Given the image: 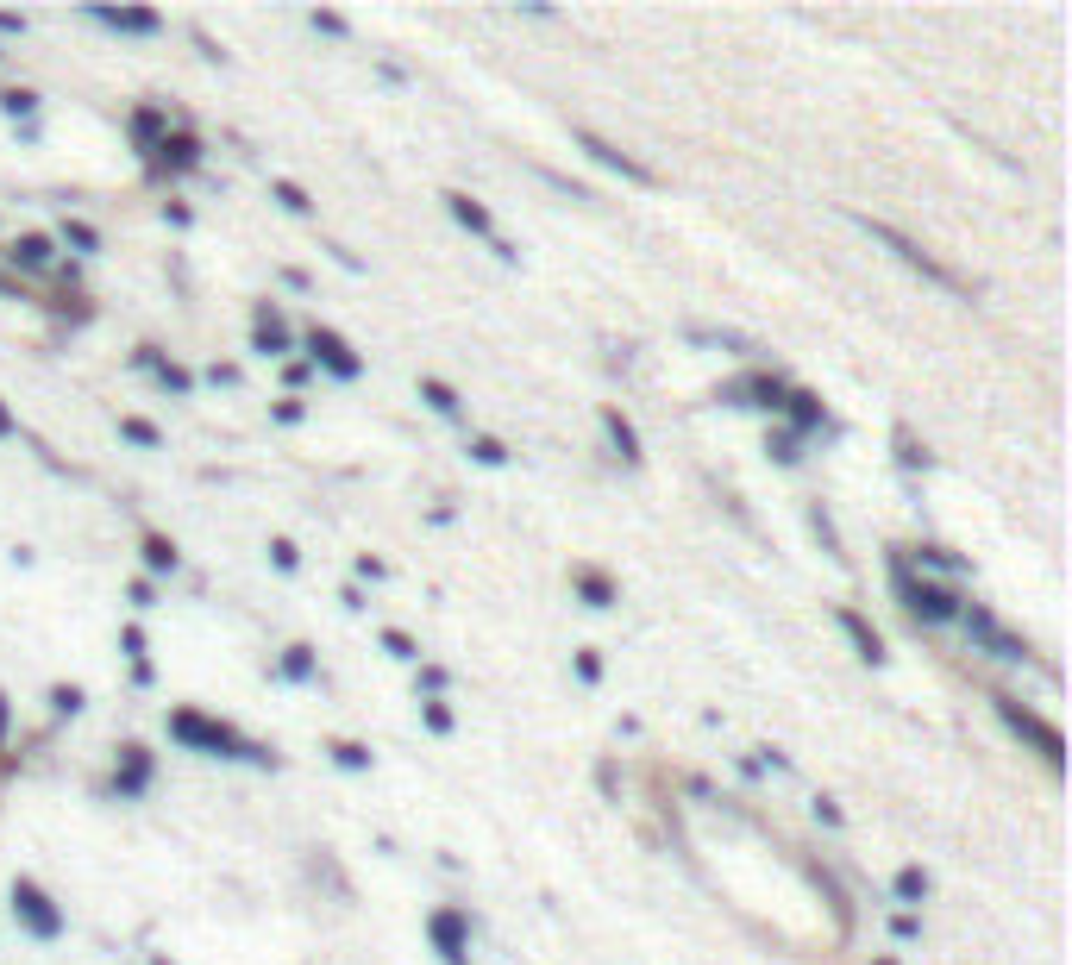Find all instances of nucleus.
I'll return each mask as SVG.
<instances>
[{"mask_svg":"<svg viewBox=\"0 0 1072 965\" xmlns=\"http://www.w3.org/2000/svg\"><path fill=\"white\" fill-rule=\"evenodd\" d=\"M170 740L189 746V752H207V759H258V765H270L264 746H251L232 721H214L201 709H170Z\"/></svg>","mask_w":1072,"mask_h":965,"instance_id":"1","label":"nucleus"},{"mask_svg":"<svg viewBox=\"0 0 1072 965\" xmlns=\"http://www.w3.org/2000/svg\"><path fill=\"white\" fill-rule=\"evenodd\" d=\"M853 220H859V226H866V232H872V239H878L884 251H891V257H897V264H910V270H922L928 282H935V289H947V295H960V301H972V282H966L960 270H953V264H941V257H935V251H928V245H916V239H910V232H897L891 220H872V214H853Z\"/></svg>","mask_w":1072,"mask_h":965,"instance_id":"2","label":"nucleus"},{"mask_svg":"<svg viewBox=\"0 0 1072 965\" xmlns=\"http://www.w3.org/2000/svg\"><path fill=\"white\" fill-rule=\"evenodd\" d=\"M891 583H897V596H903V608H910L916 621H928V627H947V621H960V596L947 590V583H928V577H916L910 571V558L903 552H891Z\"/></svg>","mask_w":1072,"mask_h":965,"instance_id":"3","label":"nucleus"},{"mask_svg":"<svg viewBox=\"0 0 1072 965\" xmlns=\"http://www.w3.org/2000/svg\"><path fill=\"white\" fill-rule=\"evenodd\" d=\"M7 903H13V922H19V928H26L32 940H57V934L69 928V922H63V909H57V897H51V890H44L38 878H26V872H19V878H13V890H7Z\"/></svg>","mask_w":1072,"mask_h":965,"instance_id":"4","label":"nucleus"},{"mask_svg":"<svg viewBox=\"0 0 1072 965\" xmlns=\"http://www.w3.org/2000/svg\"><path fill=\"white\" fill-rule=\"evenodd\" d=\"M991 702H997V715H1004L1010 734H1016V740H1029V746L1041 752V759L1060 771V759H1066V752H1060V727H1054V721H1041L1035 709H1022L1016 696H991Z\"/></svg>","mask_w":1072,"mask_h":965,"instance_id":"5","label":"nucleus"},{"mask_svg":"<svg viewBox=\"0 0 1072 965\" xmlns=\"http://www.w3.org/2000/svg\"><path fill=\"white\" fill-rule=\"evenodd\" d=\"M784 395H790V383H784L778 370H747V376H734V383H721V389H715V402L778 414V408H784Z\"/></svg>","mask_w":1072,"mask_h":965,"instance_id":"6","label":"nucleus"},{"mask_svg":"<svg viewBox=\"0 0 1072 965\" xmlns=\"http://www.w3.org/2000/svg\"><path fill=\"white\" fill-rule=\"evenodd\" d=\"M571 138H577V151H590L602 170H615V176H627V182H640V188H652L659 182V170L652 163H640L634 151H621L615 138H602V132H590V126H571Z\"/></svg>","mask_w":1072,"mask_h":965,"instance_id":"7","label":"nucleus"},{"mask_svg":"<svg viewBox=\"0 0 1072 965\" xmlns=\"http://www.w3.org/2000/svg\"><path fill=\"white\" fill-rule=\"evenodd\" d=\"M308 358H314L326 376H339V383H358V376H364V358L352 351V339H345V333H333V326H308Z\"/></svg>","mask_w":1072,"mask_h":965,"instance_id":"8","label":"nucleus"},{"mask_svg":"<svg viewBox=\"0 0 1072 965\" xmlns=\"http://www.w3.org/2000/svg\"><path fill=\"white\" fill-rule=\"evenodd\" d=\"M427 940L439 947V959H446V965H464V953H471V915L452 909V903L433 909V915H427Z\"/></svg>","mask_w":1072,"mask_h":965,"instance_id":"9","label":"nucleus"},{"mask_svg":"<svg viewBox=\"0 0 1072 965\" xmlns=\"http://www.w3.org/2000/svg\"><path fill=\"white\" fill-rule=\"evenodd\" d=\"M151 771H157L151 746L126 740V746H120V759H113V790H120V796H145V790H151Z\"/></svg>","mask_w":1072,"mask_h":965,"instance_id":"10","label":"nucleus"},{"mask_svg":"<svg viewBox=\"0 0 1072 965\" xmlns=\"http://www.w3.org/2000/svg\"><path fill=\"white\" fill-rule=\"evenodd\" d=\"M151 157H157L163 176H189V170H201V138L195 132H163V145Z\"/></svg>","mask_w":1072,"mask_h":965,"instance_id":"11","label":"nucleus"},{"mask_svg":"<svg viewBox=\"0 0 1072 965\" xmlns=\"http://www.w3.org/2000/svg\"><path fill=\"white\" fill-rule=\"evenodd\" d=\"M251 345H258L264 358H283L289 351V326H283V308H276V301H258V308H251Z\"/></svg>","mask_w":1072,"mask_h":965,"instance_id":"12","label":"nucleus"},{"mask_svg":"<svg viewBox=\"0 0 1072 965\" xmlns=\"http://www.w3.org/2000/svg\"><path fill=\"white\" fill-rule=\"evenodd\" d=\"M95 19L107 32H132V38H157L163 32V13H151V7H95Z\"/></svg>","mask_w":1072,"mask_h":965,"instance_id":"13","label":"nucleus"},{"mask_svg":"<svg viewBox=\"0 0 1072 965\" xmlns=\"http://www.w3.org/2000/svg\"><path fill=\"white\" fill-rule=\"evenodd\" d=\"M571 590L584 596V608H615V596H621L602 564H571Z\"/></svg>","mask_w":1072,"mask_h":965,"instance_id":"14","label":"nucleus"},{"mask_svg":"<svg viewBox=\"0 0 1072 965\" xmlns=\"http://www.w3.org/2000/svg\"><path fill=\"white\" fill-rule=\"evenodd\" d=\"M778 414L790 420V427H784L790 439H797V433H815V427H822V420H828V408H822V395H809V389H790Z\"/></svg>","mask_w":1072,"mask_h":965,"instance_id":"15","label":"nucleus"},{"mask_svg":"<svg viewBox=\"0 0 1072 965\" xmlns=\"http://www.w3.org/2000/svg\"><path fill=\"white\" fill-rule=\"evenodd\" d=\"M132 364H138V370H151L157 383H163V389H176V395H189V389H195V376L182 370L176 358H163L157 345H138V351H132Z\"/></svg>","mask_w":1072,"mask_h":965,"instance_id":"16","label":"nucleus"},{"mask_svg":"<svg viewBox=\"0 0 1072 965\" xmlns=\"http://www.w3.org/2000/svg\"><path fill=\"white\" fill-rule=\"evenodd\" d=\"M834 621H841V633L859 646V658H866V665H884V640H878V627L859 615V608H834Z\"/></svg>","mask_w":1072,"mask_h":965,"instance_id":"17","label":"nucleus"},{"mask_svg":"<svg viewBox=\"0 0 1072 965\" xmlns=\"http://www.w3.org/2000/svg\"><path fill=\"white\" fill-rule=\"evenodd\" d=\"M51 257H57L51 232H19V239L7 245V264H13V270H51Z\"/></svg>","mask_w":1072,"mask_h":965,"instance_id":"18","label":"nucleus"},{"mask_svg":"<svg viewBox=\"0 0 1072 965\" xmlns=\"http://www.w3.org/2000/svg\"><path fill=\"white\" fill-rule=\"evenodd\" d=\"M446 207H452V220H458L464 232H477V239H496V214H489L483 201H471L464 188H446Z\"/></svg>","mask_w":1072,"mask_h":965,"instance_id":"19","label":"nucleus"},{"mask_svg":"<svg viewBox=\"0 0 1072 965\" xmlns=\"http://www.w3.org/2000/svg\"><path fill=\"white\" fill-rule=\"evenodd\" d=\"M602 427H609V439H615L621 464H646V452H640V433H634V420H627L621 408H602Z\"/></svg>","mask_w":1072,"mask_h":965,"instance_id":"20","label":"nucleus"},{"mask_svg":"<svg viewBox=\"0 0 1072 965\" xmlns=\"http://www.w3.org/2000/svg\"><path fill=\"white\" fill-rule=\"evenodd\" d=\"M421 402H427L433 414H446V420H458V414H464V395L446 383V376H421Z\"/></svg>","mask_w":1072,"mask_h":965,"instance_id":"21","label":"nucleus"},{"mask_svg":"<svg viewBox=\"0 0 1072 965\" xmlns=\"http://www.w3.org/2000/svg\"><path fill=\"white\" fill-rule=\"evenodd\" d=\"M163 132H170V113H163V107H151V101H145V107L132 113V138H138L145 151H157V145H163Z\"/></svg>","mask_w":1072,"mask_h":965,"instance_id":"22","label":"nucleus"},{"mask_svg":"<svg viewBox=\"0 0 1072 965\" xmlns=\"http://www.w3.org/2000/svg\"><path fill=\"white\" fill-rule=\"evenodd\" d=\"M57 239H63V245H76L82 257H95V251H101V232L88 226V220H76V214H63V220H57Z\"/></svg>","mask_w":1072,"mask_h":965,"instance_id":"23","label":"nucleus"},{"mask_svg":"<svg viewBox=\"0 0 1072 965\" xmlns=\"http://www.w3.org/2000/svg\"><path fill=\"white\" fill-rule=\"evenodd\" d=\"M891 890H897V903H928V890H935V878H928L922 865H903V872L891 878Z\"/></svg>","mask_w":1072,"mask_h":965,"instance_id":"24","label":"nucleus"},{"mask_svg":"<svg viewBox=\"0 0 1072 965\" xmlns=\"http://www.w3.org/2000/svg\"><path fill=\"white\" fill-rule=\"evenodd\" d=\"M138 552H145V571H176V564H182L176 539H163V533H145V546H138Z\"/></svg>","mask_w":1072,"mask_h":965,"instance_id":"25","label":"nucleus"},{"mask_svg":"<svg viewBox=\"0 0 1072 965\" xmlns=\"http://www.w3.org/2000/svg\"><path fill=\"white\" fill-rule=\"evenodd\" d=\"M270 195H276V201H283V207H289V214H301V220H308V214H314V195H308V188H301V182H289V176H276V182H270Z\"/></svg>","mask_w":1072,"mask_h":965,"instance_id":"26","label":"nucleus"},{"mask_svg":"<svg viewBox=\"0 0 1072 965\" xmlns=\"http://www.w3.org/2000/svg\"><path fill=\"white\" fill-rule=\"evenodd\" d=\"M326 752H333V765H345V771H370V746H358V740H326Z\"/></svg>","mask_w":1072,"mask_h":965,"instance_id":"27","label":"nucleus"},{"mask_svg":"<svg viewBox=\"0 0 1072 965\" xmlns=\"http://www.w3.org/2000/svg\"><path fill=\"white\" fill-rule=\"evenodd\" d=\"M120 433H126L132 445H145V452H157V445H163V433L151 427V420H145V414H120Z\"/></svg>","mask_w":1072,"mask_h":965,"instance_id":"28","label":"nucleus"},{"mask_svg":"<svg viewBox=\"0 0 1072 965\" xmlns=\"http://www.w3.org/2000/svg\"><path fill=\"white\" fill-rule=\"evenodd\" d=\"M464 452H471L477 464H489V470H502V464H508V445H502V439H489V433H477L471 445H464Z\"/></svg>","mask_w":1072,"mask_h":965,"instance_id":"29","label":"nucleus"},{"mask_svg":"<svg viewBox=\"0 0 1072 965\" xmlns=\"http://www.w3.org/2000/svg\"><path fill=\"white\" fill-rule=\"evenodd\" d=\"M0 113H13V120L38 113V88H0Z\"/></svg>","mask_w":1072,"mask_h":965,"instance_id":"30","label":"nucleus"},{"mask_svg":"<svg viewBox=\"0 0 1072 965\" xmlns=\"http://www.w3.org/2000/svg\"><path fill=\"white\" fill-rule=\"evenodd\" d=\"M421 721L433 727V734H452V727H458V715H452V702H439V696H427V702H421Z\"/></svg>","mask_w":1072,"mask_h":965,"instance_id":"31","label":"nucleus"},{"mask_svg":"<svg viewBox=\"0 0 1072 965\" xmlns=\"http://www.w3.org/2000/svg\"><path fill=\"white\" fill-rule=\"evenodd\" d=\"M903 558H916V564H935V571H966V558H953L947 546H916V552H903Z\"/></svg>","mask_w":1072,"mask_h":965,"instance_id":"32","label":"nucleus"},{"mask_svg":"<svg viewBox=\"0 0 1072 965\" xmlns=\"http://www.w3.org/2000/svg\"><path fill=\"white\" fill-rule=\"evenodd\" d=\"M283 677H314V646H289L283 652Z\"/></svg>","mask_w":1072,"mask_h":965,"instance_id":"33","label":"nucleus"},{"mask_svg":"<svg viewBox=\"0 0 1072 965\" xmlns=\"http://www.w3.org/2000/svg\"><path fill=\"white\" fill-rule=\"evenodd\" d=\"M82 702H88L82 684H57V690H51V709H57V715H82Z\"/></svg>","mask_w":1072,"mask_h":965,"instance_id":"34","label":"nucleus"},{"mask_svg":"<svg viewBox=\"0 0 1072 965\" xmlns=\"http://www.w3.org/2000/svg\"><path fill=\"white\" fill-rule=\"evenodd\" d=\"M809 527H815V539H822V546H828V558H847V552H841V533H834V521H828L822 508L809 514Z\"/></svg>","mask_w":1072,"mask_h":965,"instance_id":"35","label":"nucleus"},{"mask_svg":"<svg viewBox=\"0 0 1072 965\" xmlns=\"http://www.w3.org/2000/svg\"><path fill=\"white\" fill-rule=\"evenodd\" d=\"M577 677H584V684H602V652L596 646H577Z\"/></svg>","mask_w":1072,"mask_h":965,"instance_id":"36","label":"nucleus"},{"mask_svg":"<svg viewBox=\"0 0 1072 965\" xmlns=\"http://www.w3.org/2000/svg\"><path fill=\"white\" fill-rule=\"evenodd\" d=\"M383 646H389V658H421V646H414L402 627H383Z\"/></svg>","mask_w":1072,"mask_h":965,"instance_id":"37","label":"nucleus"},{"mask_svg":"<svg viewBox=\"0 0 1072 965\" xmlns=\"http://www.w3.org/2000/svg\"><path fill=\"white\" fill-rule=\"evenodd\" d=\"M270 564L276 571H301V552L289 546V539H270Z\"/></svg>","mask_w":1072,"mask_h":965,"instance_id":"38","label":"nucleus"},{"mask_svg":"<svg viewBox=\"0 0 1072 965\" xmlns=\"http://www.w3.org/2000/svg\"><path fill=\"white\" fill-rule=\"evenodd\" d=\"M765 452H772L778 464H797V458H803V452H797V439H790V433H772V439H765Z\"/></svg>","mask_w":1072,"mask_h":965,"instance_id":"39","label":"nucleus"},{"mask_svg":"<svg viewBox=\"0 0 1072 965\" xmlns=\"http://www.w3.org/2000/svg\"><path fill=\"white\" fill-rule=\"evenodd\" d=\"M815 821H828V828H841V803H834V796H815Z\"/></svg>","mask_w":1072,"mask_h":965,"instance_id":"40","label":"nucleus"},{"mask_svg":"<svg viewBox=\"0 0 1072 965\" xmlns=\"http://www.w3.org/2000/svg\"><path fill=\"white\" fill-rule=\"evenodd\" d=\"M270 414H276V420H283V427H295V420H301V414H308V408H301V402H295V395H283V402H276Z\"/></svg>","mask_w":1072,"mask_h":965,"instance_id":"41","label":"nucleus"},{"mask_svg":"<svg viewBox=\"0 0 1072 965\" xmlns=\"http://www.w3.org/2000/svg\"><path fill=\"white\" fill-rule=\"evenodd\" d=\"M120 646L138 658V665H145V627H126V633H120Z\"/></svg>","mask_w":1072,"mask_h":965,"instance_id":"42","label":"nucleus"},{"mask_svg":"<svg viewBox=\"0 0 1072 965\" xmlns=\"http://www.w3.org/2000/svg\"><path fill=\"white\" fill-rule=\"evenodd\" d=\"M314 32H333V38H345V32H352V26H345V19H339V13H314Z\"/></svg>","mask_w":1072,"mask_h":965,"instance_id":"43","label":"nucleus"},{"mask_svg":"<svg viewBox=\"0 0 1072 965\" xmlns=\"http://www.w3.org/2000/svg\"><path fill=\"white\" fill-rule=\"evenodd\" d=\"M891 928H897V940H916V934H922V915H910V909H903Z\"/></svg>","mask_w":1072,"mask_h":965,"instance_id":"44","label":"nucleus"},{"mask_svg":"<svg viewBox=\"0 0 1072 965\" xmlns=\"http://www.w3.org/2000/svg\"><path fill=\"white\" fill-rule=\"evenodd\" d=\"M132 608H157V590H151V583H145V577H138V583H132Z\"/></svg>","mask_w":1072,"mask_h":965,"instance_id":"45","label":"nucleus"},{"mask_svg":"<svg viewBox=\"0 0 1072 965\" xmlns=\"http://www.w3.org/2000/svg\"><path fill=\"white\" fill-rule=\"evenodd\" d=\"M163 220H170V226H189L195 214H189V207H182V201H163Z\"/></svg>","mask_w":1072,"mask_h":965,"instance_id":"46","label":"nucleus"},{"mask_svg":"<svg viewBox=\"0 0 1072 965\" xmlns=\"http://www.w3.org/2000/svg\"><path fill=\"white\" fill-rule=\"evenodd\" d=\"M358 577H389V564H383V558H370V552H364V558H358Z\"/></svg>","mask_w":1072,"mask_h":965,"instance_id":"47","label":"nucleus"},{"mask_svg":"<svg viewBox=\"0 0 1072 965\" xmlns=\"http://www.w3.org/2000/svg\"><path fill=\"white\" fill-rule=\"evenodd\" d=\"M13 433H19V414H13L7 402H0V439H13Z\"/></svg>","mask_w":1072,"mask_h":965,"instance_id":"48","label":"nucleus"},{"mask_svg":"<svg viewBox=\"0 0 1072 965\" xmlns=\"http://www.w3.org/2000/svg\"><path fill=\"white\" fill-rule=\"evenodd\" d=\"M7 727H13V702H7V690H0V746H7Z\"/></svg>","mask_w":1072,"mask_h":965,"instance_id":"49","label":"nucleus"},{"mask_svg":"<svg viewBox=\"0 0 1072 965\" xmlns=\"http://www.w3.org/2000/svg\"><path fill=\"white\" fill-rule=\"evenodd\" d=\"M0 32H7V38H13V32H26V13H0Z\"/></svg>","mask_w":1072,"mask_h":965,"instance_id":"50","label":"nucleus"},{"mask_svg":"<svg viewBox=\"0 0 1072 965\" xmlns=\"http://www.w3.org/2000/svg\"><path fill=\"white\" fill-rule=\"evenodd\" d=\"M872 965H903V959H872Z\"/></svg>","mask_w":1072,"mask_h":965,"instance_id":"51","label":"nucleus"}]
</instances>
